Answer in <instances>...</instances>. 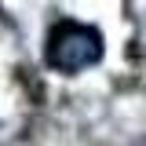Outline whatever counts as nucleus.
I'll return each mask as SVG.
<instances>
[{
  "mask_svg": "<svg viewBox=\"0 0 146 146\" xmlns=\"http://www.w3.org/2000/svg\"><path fill=\"white\" fill-rule=\"evenodd\" d=\"M102 33L95 26H84V22H58L51 33H48V48H44V58L48 66L58 73H84L91 70L99 58H102Z\"/></svg>",
  "mask_w": 146,
  "mask_h": 146,
  "instance_id": "f257e3e1",
  "label": "nucleus"
}]
</instances>
